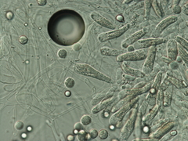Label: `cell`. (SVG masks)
<instances>
[{"label": "cell", "instance_id": "cell-20", "mask_svg": "<svg viewBox=\"0 0 188 141\" xmlns=\"http://www.w3.org/2000/svg\"><path fill=\"white\" fill-rule=\"evenodd\" d=\"M134 97H136V96H127L126 97L123 98V99H121V101L120 102H119L118 104L115 105L114 107L112 108V112H115V111H117V110H119V108H121V107L124 106L125 104H127L129 100H131L132 99H133Z\"/></svg>", "mask_w": 188, "mask_h": 141}, {"label": "cell", "instance_id": "cell-40", "mask_svg": "<svg viewBox=\"0 0 188 141\" xmlns=\"http://www.w3.org/2000/svg\"><path fill=\"white\" fill-rule=\"evenodd\" d=\"M46 2H47L46 0H39V1H38V4H39V6H44V5L46 4Z\"/></svg>", "mask_w": 188, "mask_h": 141}, {"label": "cell", "instance_id": "cell-26", "mask_svg": "<svg viewBox=\"0 0 188 141\" xmlns=\"http://www.w3.org/2000/svg\"><path fill=\"white\" fill-rule=\"evenodd\" d=\"M91 122H92V118H91L89 115H85L81 118V122L84 126H88V125H89L91 123Z\"/></svg>", "mask_w": 188, "mask_h": 141}, {"label": "cell", "instance_id": "cell-47", "mask_svg": "<svg viewBox=\"0 0 188 141\" xmlns=\"http://www.w3.org/2000/svg\"><path fill=\"white\" fill-rule=\"evenodd\" d=\"M22 137H24H24H26V134H23V135H22Z\"/></svg>", "mask_w": 188, "mask_h": 141}, {"label": "cell", "instance_id": "cell-48", "mask_svg": "<svg viewBox=\"0 0 188 141\" xmlns=\"http://www.w3.org/2000/svg\"><path fill=\"white\" fill-rule=\"evenodd\" d=\"M28 130H29V131H30V130H31V127H28Z\"/></svg>", "mask_w": 188, "mask_h": 141}, {"label": "cell", "instance_id": "cell-4", "mask_svg": "<svg viewBox=\"0 0 188 141\" xmlns=\"http://www.w3.org/2000/svg\"><path fill=\"white\" fill-rule=\"evenodd\" d=\"M137 115H138V109L134 108L132 110L129 118L128 119L127 122L125 123V125L121 129V135H120L121 140H127L128 138L130 137V135L132 134V131L134 129L135 122H136V119L137 118Z\"/></svg>", "mask_w": 188, "mask_h": 141}, {"label": "cell", "instance_id": "cell-11", "mask_svg": "<svg viewBox=\"0 0 188 141\" xmlns=\"http://www.w3.org/2000/svg\"><path fill=\"white\" fill-rule=\"evenodd\" d=\"M174 126H175V123L173 122H168V123H166L163 126H162V127H161L158 130L156 131L154 133H153V134L151 136V138L152 139V140H159L164 135H165L166 133H168L169 131L172 130Z\"/></svg>", "mask_w": 188, "mask_h": 141}, {"label": "cell", "instance_id": "cell-17", "mask_svg": "<svg viewBox=\"0 0 188 141\" xmlns=\"http://www.w3.org/2000/svg\"><path fill=\"white\" fill-rule=\"evenodd\" d=\"M159 107L158 105H156L153 109H152L151 111H150L149 114H147L146 116H144L143 118V124L144 126H149L151 122H152V120L154 119V118L155 117L156 115H157V113L159 111Z\"/></svg>", "mask_w": 188, "mask_h": 141}, {"label": "cell", "instance_id": "cell-33", "mask_svg": "<svg viewBox=\"0 0 188 141\" xmlns=\"http://www.w3.org/2000/svg\"><path fill=\"white\" fill-rule=\"evenodd\" d=\"M57 54H58V56L60 58L64 59L66 58V56H67V51L65 50H64V49H61V50L58 51V53H57Z\"/></svg>", "mask_w": 188, "mask_h": 141}, {"label": "cell", "instance_id": "cell-25", "mask_svg": "<svg viewBox=\"0 0 188 141\" xmlns=\"http://www.w3.org/2000/svg\"><path fill=\"white\" fill-rule=\"evenodd\" d=\"M175 41L176 42H178V43H179L182 47L184 48V50H186L187 51L188 43H187V42L186 41V39H184V38L180 37V36H176V37L175 38Z\"/></svg>", "mask_w": 188, "mask_h": 141}, {"label": "cell", "instance_id": "cell-41", "mask_svg": "<svg viewBox=\"0 0 188 141\" xmlns=\"http://www.w3.org/2000/svg\"><path fill=\"white\" fill-rule=\"evenodd\" d=\"M116 19L118 20H120V21H123V20H124L123 17H122V16H121V15L117 16V17H116Z\"/></svg>", "mask_w": 188, "mask_h": 141}, {"label": "cell", "instance_id": "cell-14", "mask_svg": "<svg viewBox=\"0 0 188 141\" xmlns=\"http://www.w3.org/2000/svg\"><path fill=\"white\" fill-rule=\"evenodd\" d=\"M121 68L122 71L125 72V74L129 75L130 76H132L134 78H144L145 75L141 71H139L137 69H134L129 66V63L125 61V63L121 64Z\"/></svg>", "mask_w": 188, "mask_h": 141}, {"label": "cell", "instance_id": "cell-8", "mask_svg": "<svg viewBox=\"0 0 188 141\" xmlns=\"http://www.w3.org/2000/svg\"><path fill=\"white\" fill-rule=\"evenodd\" d=\"M129 24H126L125 26L121 27V28H119L118 30L109 31V32L101 33V34L98 36V39H99V42H106L109 41V40H111V39L120 37L121 35H123L124 33L129 28Z\"/></svg>", "mask_w": 188, "mask_h": 141}, {"label": "cell", "instance_id": "cell-34", "mask_svg": "<svg viewBox=\"0 0 188 141\" xmlns=\"http://www.w3.org/2000/svg\"><path fill=\"white\" fill-rule=\"evenodd\" d=\"M15 128L16 129H18V130H20L23 129L24 127V123L21 122V121H18V122L15 123Z\"/></svg>", "mask_w": 188, "mask_h": 141}, {"label": "cell", "instance_id": "cell-39", "mask_svg": "<svg viewBox=\"0 0 188 141\" xmlns=\"http://www.w3.org/2000/svg\"><path fill=\"white\" fill-rule=\"evenodd\" d=\"M182 9V12L184 13V14H186V15H188V10H187V5H185Z\"/></svg>", "mask_w": 188, "mask_h": 141}, {"label": "cell", "instance_id": "cell-10", "mask_svg": "<svg viewBox=\"0 0 188 141\" xmlns=\"http://www.w3.org/2000/svg\"><path fill=\"white\" fill-rule=\"evenodd\" d=\"M177 20V18L176 16H169L167 18L164 19L163 20L159 23V24L157 25L155 30H154V35L158 37L162 33V31L165 29L168 26H169L170 24L175 23L176 21Z\"/></svg>", "mask_w": 188, "mask_h": 141}, {"label": "cell", "instance_id": "cell-35", "mask_svg": "<svg viewBox=\"0 0 188 141\" xmlns=\"http://www.w3.org/2000/svg\"><path fill=\"white\" fill-rule=\"evenodd\" d=\"M173 12H174L176 14H179V13H181V11H182L181 7H179V5H175V6L173 7Z\"/></svg>", "mask_w": 188, "mask_h": 141}, {"label": "cell", "instance_id": "cell-42", "mask_svg": "<svg viewBox=\"0 0 188 141\" xmlns=\"http://www.w3.org/2000/svg\"><path fill=\"white\" fill-rule=\"evenodd\" d=\"M7 18H8V19L10 20L11 18H13V13H11V12H9V13H8L7 14Z\"/></svg>", "mask_w": 188, "mask_h": 141}, {"label": "cell", "instance_id": "cell-29", "mask_svg": "<svg viewBox=\"0 0 188 141\" xmlns=\"http://www.w3.org/2000/svg\"><path fill=\"white\" fill-rule=\"evenodd\" d=\"M98 136L101 140H104L107 139L108 137V132L106 130V129H101L98 132Z\"/></svg>", "mask_w": 188, "mask_h": 141}, {"label": "cell", "instance_id": "cell-37", "mask_svg": "<svg viewBox=\"0 0 188 141\" xmlns=\"http://www.w3.org/2000/svg\"><path fill=\"white\" fill-rule=\"evenodd\" d=\"M19 42H20V43H21V44H26L27 42H28V38L25 37V36H20L19 39Z\"/></svg>", "mask_w": 188, "mask_h": 141}, {"label": "cell", "instance_id": "cell-24", "mask_svg": "<svg viewBox=\"0 0 188 141\" xmlns=\"http://www.w3.org/2000/svg\"><path fill=\"white\" fill-rule=\"evenodd\" d=\"M151 2L152 7H153L155 11V13H157V15H158V17H160V18H162V17L164 16V13H163L162 9H161L160 7H159V6H158V1L153 0V1H151Z\"/></svg>", "mask_w": 188, "mask_h": 141}, {"label": "cell", "instance_id": "cell-30", "mask_svg": "<svg viewBox=\"0 0 188 141\" xmlns=\"http://www.w3.org/2000/svg\"><path fill=\"white\" fill-rule=\"evenodd\" d=\"M147 101H144L142 104V106H141L140 109V111H139V113H140V115H141V116H143V115L145 114V111H146V108H147Z\"/></svg>", "mask_w": 188, "mask_h": 141}, {"label": "cell", "instance_id": "cell-13", "mask_svg": "<svg viewBox=\"0 0 188 141\" xmlns=\"http://www.w3.org/2000/svg\"><path fill=\"white\" fill-rule=\"evenodd\" d=\"M177 42L175 39H169L167 45V52H168V57L171 61H176L178 56Z\"/></svg>", "mask_w": 188, "mask_h": 141}, {"label": "cell", "instance_id": "cell-44", "mask_svg": "<svg viewBox=\"0 0 188 141\" xmlns=\"http://www.w3.org/2000/svg\"><path fill=\"white\" fill-rule=\"evenodd\" d=\"M66 94V96H69L71 95V93H70L69 91H67V92H66V94Z\"/></svg>", "mask_w": 188, "mask_h": 141}, {"label": "cell", "instance_id": "cell-32", "mask_svg": "<svg viewBox=\"0 0 188 141\" xmlns=\"http://www.w3.org/2000/svg\"><path fill=\"white\" fill-rule=\"evenodd\" d=\"M78 140H86V132H85L84 130L80 129V131L78 132Z\"/></svg>", "mask_w": 188, "mask_h": 141}, {"label": "cell", "instance_id": "cell-7", "mask_svg": "<svg viewBox=\"0 0 188 141\" xmlns=\"http://www.w3.org/2000/svg\"><path fill=\"white\" fill-rule=\"evenodd\" d=\"M166 41V39H162V38L141 39V40H138L136 42H135L134 47L136 50H143V49L155 46L157 45H160V44L165 42Z\"/></svg>", "mask_w": 188, "mask_h": 141}, {"label": "cell", "instance_id": "cell-27", "mask_svg": "<svg viewBox=\"0 0 188 141\" xmlns=\"http://www.w3.org/2000/svg\"><path fill=\"white\" fill-rule=\"evenodd\" d=\"M75 84V80H74L72 78H67L66 79H65V81H64L65 86L67 87V88H68V89H71V88L74 87Z\"/></svg>", "mask_w": 188, "mask_h": 141}, {"label": "cell", "instance_id": "cell-45", "mask_svg": "<svg viewBox=\"0 0 188 141\" xmlns=\"http://www.w3.org/2000/svg\"><path fill=\"white\" fill-rule=\"evenodd\" d=\"M110 128L111 129H114V128H115V126H114V125H110Z\"/></svg>", "mask_w": 188, "mask_h": 141}, {"label": "cell", "instance_id": "cell-21", "mask_svg": "<svg viewBox=\"0 0 188 141\" xmlns=\"http://www.w3.org/2000/svg\"><path fill=\"white\" fill-rule=\"evenodd\" d=\"M172 95H173V90L172 89H167L163 99V106L169 107L170 106L171 101H172Z\"/></svg>", "mask_w": 188, "mask_h": 141}, {"label": "cell", "instance_id": "cell-18", "mask_svg": "<svg viewBox=\"0 0 188 141\" xmlns=\"http://www.w3.org/2000/svg\"><path fill=\"white\" fill-rule=\"evenodd\" d=\"M165 83L167 85H174L178 89H184L185 87H187V84H185L184 83H182L181 81L178 80L177 78H173V77H167L165 79Z\"/></svg>", "mask_w": 188, "mask_h": 141}, {"label": "cell", "instance_id": "cell-12", "mask_svg": "<svg viewBox=\"0 0 188 141\" xmlns=\"http://www.w3.org/2000/svg\"><path fill=\"white\" fill-rule=\"evenodd\" d=\"M90 17L93 20H95L97 23H98V24H99V25H101L102 27L109 28V29H113V28H115L111 22L109 21L108 19L104 18L103 16H101L100 14L97 13V12H93V13L90 14Z\"/></svg>", "mask_w": 188, "mask_h": 141}, {"label": "cell", "instance_id": "cell-31", "mask_svg": "<svg viewBox=\"0 0 188 141\" xmlns=\"http://www.w3.org/2000/svg\"><path fill=\"white\" fill-rule=\"evenodd\" d=\"M151 1H145V7H146V16L148 17L149 13L151 12Z\"/></svg>", "mask_w": 188, "mask_h": 141}, {"label": "cell", "instance_id": "cell-5", "mask_svg": "<svg viewBox=\"0 0 188 141\" xmlns=\"http://www.w3.org/2000/svg\"><path fill=\"white\" fill-rule=\"evenodd\" d=\"M162 72H159L158 73V75H156L155 79L154 81L153 84L151 85V91H150V94L147 96V104H149L150 106L154 107L155 106L156 104V96H157V93H158V89L160 88V83L161 81H162Z\"/></svg>", "mask_w": 188, "mask_h": 141}, {"label": "cell", "instance_id": "cell-16", "mask_svg": "<svg viewBox=\"0 0 188 141\" xmlns=\"http://www.w3.org/2000/svg\"><path fill=\"white\" fill-rule=\"evenodd\" d=\"M115 100H116V98L112 96V97L108 98L107 100H102L101 102L98 103L97 104H96V106L93 107V108L92 109V113L93 114H97V113L99 112V111H103L104 108H106L107 107L109 106L110 104H112Z\"/></svg>", "mask_w": 188, "mask_h": 141}, {"label": "cell", "instance_id": "cell-9", "mask_svg": "<svg viewBox=\"0 0 188 141\" xmlns=\"http://www.w3.org/2000/svg\"><path fill=\"white\" fill-rule=\"evenodd\" d=\"M147 31V28H145L141 29V30L138 31L137 32L134 33L133 35H132L131 36L126 39L125 40H124L122 42H121V47L122 48H127L128 46H131L132 44L135 43L136 42L140 40L141 38L144 36V35H146V33Z\"/></svg>", "mask_w": 188, "mask_h": 141}, {"label": "cell", "instance_id": "cell-36", "mask_svg": "<svg viewBox=\"0 0 188 141\" xmlns=\"http://www.w3.org/2000/svg\"><path fill=\"white\" fill-rule=\"evenodd\" d=\"M89 135H90L91 138H93V139H94V138H96V137H97L98 136L97 130V129H91L90 132H89Z\"/></svg>", "mask_w": 188, "mask_h": 141}, {"label": "cell", "instance_id": "cell-28", "mask_svg": "<svg viewBox=\"0 0 188 141\" xmlns=\"http://www.w3.org/2000/svg\"><path fill=\"white\" fill-rule=\"evenodd\" d=\"M176 134H177V132H176V130H173L169 132V134L166 133L165 135H164V136H163V137H162L161 139H162V140H169L170 138H172L173 137L176 136Z\"/></svg>", "mask_w": 188, "mask_h": 141}, {"label": "cell", "instance_id": "cell-1", "mask_svg": "<svg viewBox=\"0 0 188 141\" xmlns=\"http://www.w3.org/2000/svg\"><path fill=\"white\" fill-rule=\"evenodd\" d=\"M74 70L78 74L82 75L97 78L98 80L103 81L107 83H112V79L110 77L98 72L97 70L94 69L93 67H91L87 64H75L74 65Z\"/></svg>", "mask_w": 188, "mask_h": 141}, {"label": "cell", "instance_id": "cell-3", "mask_svg": "<svg viewBox=\"0 0 188 141\" xmlns=\"http://www.w3.org/2000/svg\"><path fill=\"white\" fill-rule=\"evenodd\" d=\"M148 50L147 49L143 50H138L132 51V52H128L118 56L117 61L118 62H124V61H143L146 59Z\"/></svg>", "mask_w": 188, "mask_h": 141}, {"label": "cell", "instance_id": "cell-23", "mask_svg": "<svg viewBox=\"0 0 188 141\" xmlns=\"http://www.w3.org/2000/svg\"><path fill=\"white\" fill-rule=\"evenodd\" d=\"M163 99H164L163 88H159L158 93H157V96H156V103H157V105L159 107V108L163 106Z\"/></svg>", "mask_w": 188, "mask_h": 141}, {"label": "cell", "instance_id": "cell-19", "mask_svg": "<svg viewBox=\"0 0 188 141\" xmlns=\"http://www.w3.org/2000/svg\"><path fill=\"white\" fill-rule=\"evenodd\" d=\"M100 53L104 56H118L119 55V51L115 49H110L109 47H102L100 49Z\"/></svg>", "mask_w": 188, "mask_h": 141}, {"label": "cell", "instance_id": "cell-38", "mask_svg": "<svg viewBox=\"0 0 188 141\" xmlns=\"http://www.w3.org/2000/svg\"><path fill=\"white\" fill-rule=\"evenodd\" d=\"M75 129L78 130V129H82V122H78L75 125Z\"/></svg>", "mask_w": 188, "mask_h": 141}, {"label": "cell", "instance_id": "cell-46", "mask_svg": "<svg viewBox=\"0 0 188 141\" xmlns=\"http://www.w3.org/2000/svg\"><path fill=\"white\" fill-rule=\"evenodd\" d=\"M130 2H132V1H131V0H130V1H125V3H129Z\"/></svg>", "mask_w": 188, "mask_h": 141}, {"label": "cell", "instance_id": "cell-43", "mask_svg": "<svg viewBox=\"0 0 188 141\" xmlns=\"http://www.w3.org/2000/svg\"><path fill=\"white\" fill-rule=\"evenodd\" d=\"M67 140H73L74 137L73 136H72V135H69V136L67 137Z\"/></svg>", "mask_w": 188, "mask_h": 141}, {"label": "cell", "instance_id": "cell-6", "mask_svg": "<svg viewBox=\"0 0 188 141\" xmlns=\"http://www.w3.org/2000/svg\"><path fill=\"white\" fill-rule=\"evenodd\" d=\"M156 52H157V48L156 46H152L150 48V50L147 52V55L146 56V61L144 62V64L143 66L142 72L146 75H149L153 71L154 62L155 60Z\"/></svg>", "mask_w": 188, "mask_h": 141}, {"label": "cell", "instance_id": "cell-15", "mask_svg": "<svg viewBox=\"0 0 188 141\" xmlns=\"http://www.w3.org/2000/svg\"><path fill=\"white\" fill-rule=\"evenodd\" d=\"M115 91V88H111V89H109L108 92H103L101 94H97V95L95 97H93V99L92 100V104H93V105H94V104H97L98 103L101 102L102 100H107L108 98L112 97Z\"/></svg>", "mask_w": 188, "mask_h": 141}, {"label": "cell", "instance_id": "cell-22", "mask_svg": "<svg viewBox=\"0 0 188 141\" xmlns=\"http://www.w3.org/2000/svg\"><path fill=\"white\" fill-rule=\"evenodd\" d=\"M177 50L178 54L179 55L180 58H182V60L184 61V63L186 64H188V53L187 50H184L180 45H177Z\"/></svg>", "mask_w": 188, "mask_h": 141}, {"label": "cell", "instance_id": "cell-2", "mask_svg": "<svg viewBox=\"0 0 188 141\" xmlns=\"http://www.w3.org/2000/svg\"><path fill=\"white\" fill-rule=\"evenodd\" d=\"M138 100L139 97L136 96V97H134L131 100H129L127 104H125L124 106L121 107L119 111H115V114L112 115V116L110 117V120H109V122H110V125L115 126V125H117L119 122H121V120L123 119V118L125 117V114L129 111L132 107L134 106L135 104H136V102H138Z\"/></svg>", "mask_w": 188, "mask_h": 141}]
</instances>
